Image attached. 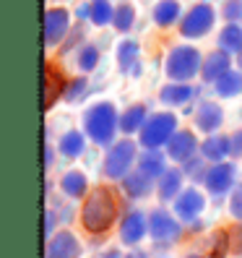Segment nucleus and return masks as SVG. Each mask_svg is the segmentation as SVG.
Wrapping results in <instances>:
<instances>
[{"mask_svg":"<svg viewBox=\"0 0 242 258\" xmlns=\"http://www.w3.org/2000/svg\"><path fill=\"white\" fill-rule=\"evenodd\" d=\"M117 219V199L110 188H94L86 196L84 209H81V222L84 230L89 232H107Z\"/></svg>","mask_w":242,"mask_h":258,"instance_id":"f257e3e1","label":"nucleus"},{"mask_svg":"<svg viewBox=\"0 0 242 258\" xmlns=\"http://www.w3.org/2000/svg\"><path fill=\"white\" fill-rule=\"evenodd\" d=\"M120 128V115L112 102H97L84 112V131L97 146H112Z\"/></svg>","mask_w":242,"mask_h":258,"instance_id":"f03ea898","label":"nucleus"},{"mask_svg":"<svg viewBox=\"0 0 242 258\" xmlns=\"http://www.w3.org/2000/svg\"><path fill=\"white\" fill-rule=\"evenodd\" d=\"M201 71H203V57L193 44H180V47H175L167 55V60H164V73H167V79L177 81V84H190Z\"/></svg>","mask_w":242,"mask_h":258,"instance_id":"7ed1b4c3","label":"nucleus"},{"mask_svg":"<svg viewBox=\"0 0 242 258\" xmlns=\"http://www.w3.org/2000/svg\"><path fill=\"white\" fill-rule=\"evenodd\" d=\"M133 164H138V151H135V144L130 139H123L110 146L102 164V172L110 180H125L133 172Z\"/></svg>","mask_w":242,"mask_h":258,"instance_id":"20e7f679","label":"nucleus"},{"mask_svg":"<svg viewBox=\"0 0 242 258\" xmlns=\"http://www.w3.org/2000/svg\"><path fill=\"white\" fill-rule=\"evenodd\" d=\"M177 133V115L172 112H156L146 120L141 131V146L143 149H162Z\"/></svg>","mask_w":242,"mask_h":258,"instance_id":"39448f33","label":"nucleus"},{"mask_svg":"<svg viewBox=\"0 0 242 258\" xmlns=\"http://www.w3.org/2000/svg\"><path fill=\"white\" fill-rule=\"evenodd\" d=\"M214 24H216V11L211 8V3H198L185 13L183 24H180V34L185 39H201L214 29Z\"/></svg>","mask_w":242,"mask_h":258,"instance_id":"423d86ee","label":"nucleus"},{"mask_svg":"<svg viewBox=\"0 0 242 258\" xmlns=\"http://www.w3.org/2000/svg\"><path fill=\"white\" fill-rule=\"evenodd\" d=\"M148 235L159 245H172V242L180 240L183 235V224H180V217H172L167 209H154L148 214Z\"/></svg>","mask_w":242,"mask_h":258,"instance_id":"0eeeda50","label":"nucleus"},{"mask_svg":"<svg viewBox=\"0 0 242 258\" xmlns=\"http://www.w3.org/2000/svg\"><path fill=\"white\" fill-rule=\"evenodd\" d=\"M203 185L211 196H224L229 193L237 185V167L234 162H219V164H211L208 172L203 177Z\"/></svg>","mask_w":242,"mask_h":258,"instance_id":"6e6552de","label":"nucleus"},{"mask_svg":"<svg viewBox=\"0 0 242 258\" xmlns=\"http://www.w3.org/2000/svg\"><path fill=\"white\" fill-rule=\"evenodd\" d=\"M70 34V13L65 8H47L44 13V47L63 44Z\"/></svg>","mask_w":242,"mask_h":258,"instance_id":"1a4fd4ad","label":"nucleus"},{"mask_svg":"<svg viewBox=\"0 0 242 258\" xmlns=\"http://www.w3.org/2000/svg\"><path fill=\"white\" fill-rule=\"evenodd\" d=\"M198 154H201V144L195 139V133L190 131H177L167 144V157L177 164H185L188 159L198 157Z\"/></svg>","mask_w":242,"mask_h":258,"instance_id":"9d476101","label":"nucleus"},{"mask_svg":"<svg viewBox=\"0 0 242 258\" xmlns=\"http://www.w3.org/2000/svg\"><path fill=\"white\" fill-rule=\"evenodd\" d=\"M146 232H148V217L143 214V211H141V209L125 211L123 222H120V237H123L125 245L135 248V245H138V242L146 237Z\"/></svg>","mask_w":242,"mask_h":258,"instance_id":"9b49d317","label":"nucleus"},{"mask_svg":"<svg viewBox=\"0 0 242 258\" xmlns=\"http://www.w3.org/2000/svg\"><path fill=\"white\" fill-rule=\"evenodd\" d=\"M206 209V199H203V193L198 188H185L183 193L175 199V214L183 219V222H195L201 217V211Z\"/></svg>","mask_w":242,"mask_h":258,"instance_id":"f8f14e48","label":"nucleus"},{"mask_svg":"<svg viewBox=\"0 0 242 258\" xmlns=\"http://www.w3.org/2000/svg\"><path fill=\"white\" fill-rule=\"evenodd\" d=\"M81 242L70 230H60L47 240V258H78Z\"/></svg>","mask_w":242,"mask_h":258,"instance_id":"ddd939ff","label":"nucleus"},{"mask_svg":"<svg viewBox=\"0 0 242 258\" xmlns=\"http://www.w3.org/2000/svg\"><path fill=\"white\" fill-rule=\"evenodd\" d=\"M65 89H68L65 76L52 63H47V68H44V110H52L57 99H65Z\"/></svg>","mask_w":242,"mask_h":258,"instance_id":"4468645a","label":"nucleus"},{"mask_svg":"<svg viewBox=\"0 0 242 258\" xmlns=\"http://www.w3.org/2000/svg\"><path fill=\"white\" fill-rule=\"evenodd\" d=\"M224 123V110L221 104L216 102H201L198 110H195V128L203 131V133H216Z\"/></svg>","mask_w":242,"mask_h":258,"instance_id":"2eb2a0df","label":"nucleus"},{"mask_svg":"<svg viewBox=\"0 0 242 258\" xmlns=\"http://www.w3.org/2000/svg\"><path fill=\"white\" fill-rule=\"evenodd\" d=\"M117 66L123 73L141 76V44L135 39H123L117 44Z\"/></svg>","mask_w":242,"mask_h":258,"instance_id":"dca6fc26","label":"nucleus"},{"mask_svg":"<svg viewBox=\"0 0 242 258\" xmlns=\"http://www.w3.org/2000/svg\"><path fill=\"white\" fill-rule=\"evenodd\" d=\"M201 157L206 162H211V164L226 162V157H232V141H229V136L211 133L208 139L201 144Z\"/></svg>","mask_w":242,"mask_h":258,"instance_id":"f3484780","label":"nucleus"},{"mask_svg":"<svg viewBox=\"0 0 242 258\" xmlns=\"http://www.w3.org/2000/svg\"><path fill=\"white\" fill-rule=\"evenodd\" d=\"M232 71V55L224 52V50H216V52H208V57L203 60V81L206 84H216L224 73Z\"/></svg>","mask_w":242,"mask_h":258,"instance_id":"a211bd4d","label":"nucleus"},{"mask_svg":"<svg viewBox=\"0 0 242 258\" xmlns=\"http://www.w3.org/2000/svg\"><path fill=\"white\" fill-rule=\"evenodd\" d=\"M183 177H185L183 167H170V170L159 177V183H156L159 199H162V201H175L177 196L185 190V188H183Z\"/></svg>","mask_w":242,"mask_h":258,"instance_id":"6ab92c4d","label":"nucleus"},{"mask_svg":"<svg viewBox=\"0 0 242 258\" xmlns=\"http://www.w3.org/2000/svg\"><path fill=\"white\" fill-rule=\"evenodd\" d=\"M120 183H123L125 196H128V199H133V201H141V199H146V196L154 190V177H148L141 170L130 172L125 180H120Z\"/></svg>","mask_w":242,"mask_h":258,"instance_id":"aec40b11","label":"nucleus"},{"mask_svg":"<svg viewBox=\"0 0 242 258\" xmlns=\"http://www.w3.org/2000/svg\"><path fill=\"white\" fill-rule=\"evenodd\" d=\"M193 97H195V89L190 84H177V81L167 84L159 92V99L167 104V107H183V104H188Z\"/></svg>","mask_w":242,"mask_h":258,"instance_id":"412c9836","label":"nucleus"},{"mask_svg":"<svg viewBox=\"0 0 242 258\" xmlns=\"http://www.w3.org/2000/svg\"><path fill=\"white\" fill-rule=\"evenodd\" d=\"M148 120V110L146 104H130V107L120 115V131L125 136H133V133H141L143 125Z\"/></svg>","mask_w":242,"mask_h":258,"instance_id":"4be33fe9","label":"nucleus"},{"mask_svg":"<svg viewBox=\"0 0 242 258\" xmlns=\"http://www.w3.org/2000/svg\"><path fill=\"white\" fill-rule=\"evenodd\" d=\"M138 170L146 172L148 177L159 180L164 172L170 170V167H167V159H164V154H162L159 149H146L143 154L138 157Z\"/></svg>","mask_w":242,"mask_h":258,"instance_id":"5701e85b","label":"nucleus"},{"mask_svg":"<svg viewBox=\"0 0 242 258\" xmlns=\"http://www.w3.org/2000/svg\"><path fill=\"white\" fill-rule=\"evenodd\" d=\"M60 190H63V193L68 196V199L78 201V199H84L86 190H89V180H86V175H84V172L70 170V172H65L63 177H60Z\"/></svg>","mask_w":242,"mask_h":258,"instance_id":"b1692460","label":"nucleus"},{"mask_svg":"<svg viewBox=\"0 0 242 258\" xmlns=\"http://www.w3.org/2000/svg\"><path fill=\"white\" fill-rule=\"evenodd\" d=\"M57 151L63 154L65 159H78L84 151H86V136L81 131H68L60 136V144H57Z\"/></svg>","mask_w":242,"mask_h":258,"instance_id":"393cba45","label":"nucleus"},{"mask_svg":"<svg viewBox=\"0 0 242 258\" xmlns=\"http://www.w3.org/2000/svg\"><path fill=\"white\" fill-rule=\"evenodd\" d=\"M180 13H183V8H180L177 0H159V3L154 6V11H151V16H154V24L156 26L170 29L172 24H177Z\"/></svg>","mask_w":242,"mask_h":258,"instance_id":"a878e982","label":"nucleus"},{"mask_svg":"<svg viewBox=\"0 0 242 258\" xmlns=\"http://www.w3.org/2000/svg\"><path fill=\"white\" fill-rule=\"evenodd\" d=\"M216 89V94L224 97V99H232V97H239L242 94V71H229V73H224L221 79L214 84Z\"/></svg>","mask_w":242,"mask_h":258,"instance_id":"bb28decb","label":"nucleus"},{"mask_svg":"<svg viewBox=\"0 0 242 258\" xmlns=\"http://www.w3.org/2000/svg\"><path fill=\"white\" fill-rule=\"evenodd\" d=\"M219 50L237 55L242 50V26L239 24H226L219 34Z\"/></svg>","mask_w":242,"mask_h":258,"instance_id":"cd10ccee","label":"nucleus"},{"mask_svg":"<svg viewBox=\"0 0 242 258\" xmlns=\"http://www.w3.org/2000/svg\"><path fill=\"white\" fill-rule=\"evenodd\" d=\"M115 19V8L110 0H92V21L94 26H107Z\"/></svg>","mask_w":242,"mask_h":258,"instance_id":"c85d7f7f","label":"nucleus"},{"mask_svg":"<svg viewBox=\"0 0 242 258\" xmlns=\"http://www.w3.org/2000/svg\"><path fill=\"white\" fill-rule=\"evenodd\" d=\"M135 24V8L130 3H123V6H117L115 8V19H112V26L117 29V32H130Z\"/></svg>","mask_w":242,"mask_h":258,"instance_id":"c756f323","label":"nucleus"},{"mask_svg":"<svg viewBox=\"0 0 242 258\" xmlns=\"http://www.w3.org/2000/svg\"><path fill=\"white\" fill-rule=\"evenodd\" d=\"M99 47L97 44H81L78 47V60H75V63H78V68L84 71V73H92L97 66H99Z\"/></svg>","mask_w":242,"mask_h":258,"instance_id":"7c9ffc66","label":"nucleus"},{"mask_svg":"<svg viewBox=\"0 0 242 258\" xmlns=\"http://www.w3.org/2000/svg\"><path fill=\"white\" fill-rule=\"evenodd\" d=\"M86 94H89V81H86V76H78V79L68 81V89H65V102H68V104L84 102Z\"/></svg>","mask_w":242,"mask_h":258,"instance_id":"2f4dec72","label":"nucleus"},{"mask_svg":"<svg viewBox=\"0 0 242 258\" xmlns=\"http://www.w3.org/2000/svg\"><path fill=\"white\" fill-rule=\"evenodd\" d=\"M183 172L193 180V183H203V177L208 172V167H206V159L203 157H193L183 164Z\"/></svg>","mask_w":242,"mask_h":258,"instance_id":"473e14b6","label":"nucleus"},{"mask_svg":"<svg viewBox=\"0 0 242 258\" xmlns=\"http://www.w3.org/2000/svg\"><path fill=\"white\" fill-rule=\"evenodd\" d=\"M232 250V237L229 232H216L211 237V258H224Z\"/></svg>","mask_w":242,"mask_h":258,"instance_id":"72a5a7b5","label":"nucleus"},{"mask_svg":"<svg viewBox=\"0 0 242 258\" xmlns=\"http://www.w3.org/2000/svg\"><path fill=\"white\" fill-rule=\"evenodd\" d=\"M221 13H224L226 24H237V21H242V0H226Z\"/></svg>","mask_w":242,"mask_h":258,"instance_id":"f704fd0d","label":"nucleus"},{"mask_svg":"<svg viewBox=\"0 0 242 258\" xmlns=\"http://www.w3.org/2000/svg\"><path fill=\"white\" fill-rule=\"evenodd\" d=\"M84 42V29H70V34L65 37V42H63V47H60V52H70L73 47H78V44Z\"/></svg>","mask_w":242,"mask_h":258,"instance_id":"c9c22d12","label":"nucleus"},{"mask_svg":"<svg viewBox=\"0 0 242 258\" xmlns=\"http://www.w3.org/2000/svg\"><path fill=\"white\" fill-rule=\"evenodd\" d=\"M229 214H232L237 222H242V188L232 193V199H229Z\"/></svg>","mask_w":242,"mask_h":258,"instance_id":"e433bc0d","label":"nucleus"},{"mask_svg":"<svg viewBox=\"0 0 242 258\" xmlns=\"http://www.w3.org/2000/svg\"><path fill=\"white\" fill-rule=\"evenodd\" d=\"M55 211L52 209H47V214H44V235H47V240L55 235Z\"/></svg>","mask_w":242,"mask_h":258,"instance_id":"4c0bfd02","label":"nucleus"},{"mask_svg":"<svg viewBox=\"0 0 242 258\" xmlns=\"http://www.w3.org/2000/svg\"><path fill=\"white\" fill-rule=\"evenodd\" d=\"M229 141H232V157H242V131H234Z\"/></svg>","mask_w":242,"mask_h":258,"instance_id":"58836bf2","label":"nucleus"},{"mask_svg":"<svg viewBox=\"0 0 242 258\" xmlns=\"http://www.w3.org/2000/svg\"><path fill=\"white\" fill-rule=\"evenodd\" d=\"M75 19H78V21L92 19V3H81L78 8H75Z\"/></svg>","mask_w":242,"mask_h":258,"instance_id":"ea45409f","label":"nucleus"},{"mask_svg":"<svg viewBox=\"0 0 242 258\" xmlns=\"http://www.w3.org/2000/svg\"><path fill=\"white\" fill-rule=\"evenodd\" d=\"M44 167H47V170L52 167V146H50V144L44 146Z\"/></svg>","mask_w":242,"mask_h":258,"instance_id":"a19ab883","label":"nucleus"},{"mask_svg":"<svg viewBox=\"0 0 242 258\" xmlns=\"http://www.w3.org/2000/svg\"><path fill=\"white\" fill-rule=\"evenodd\" d=\"M102 258H125V255L120 253V250H107V253H104Z\"/></svg>","mask_w":242,"mask_h":258,"instance_id":"79ce46f5","label":"nucleus"},{"mask_svg":"<svg viewBox=\"0 0 242 258\" xmlns=\"http://www.w3.org/2000/svg\"><path fill=\"white\" fill-rule=\"evenodd\" d=\"M237 63H239V68H242V50L237 52Z\"/></svg>","mask_w":242,"mask_h":258,"instance_id":"37998d69","label":"nucleus"},{"mask_svg":"<svg viewBox=\"0 0 242 258\" xmlns=\"http://www.w3.org/2000/svg\"><path fill=\"white\" fill-rule=\"evenodd\" d=\"M188 258H203V255H188Z\"/></svg>","mask_w":242,"mask_h":258,"instance_id":"c03bdc74","label":"nucleus"},{"mask_svg":"<svg viewBox=\"0 0 242 258\" xmlns=\"http://www.w3.org/2000/svg\"><path fill=\"white\" fill-rule=\"evenodd\" d=\"M123 3H125V0H123Z\"/></svg>","mask_w":242,"mask_h":258,"instance_id":"a18cd8bd","label":"nucleus"},{"mask_svg":"<svg viewBox=\"0 0 242 258\" xmlns=\"http://www.w3.org/2000/svg\"><path fill=\"white\" fill-rule=\"evenodd\" d=\"M206 3H208V0H206Z\"/></svg>","mask_w":242,"mask_h":258,"instance_id":"49530a36","label":"nucleus"}]
</instances>
